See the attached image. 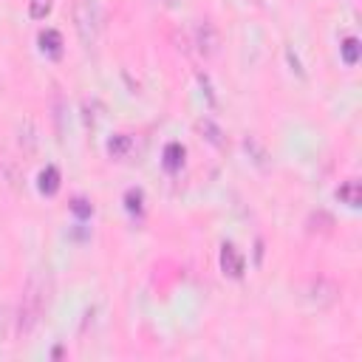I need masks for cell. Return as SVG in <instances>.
<instances>
[{
	"label": "cell",
	"mask_w": 362,
	"mask_h": 362,
	"mask_svg": "<svg viewBox=\"0 0 362 362\" xmlns=\"http://www.w3.org/2000/svg\"><path fill=\"white\" fill-rule=\"evenodd\" d=\"M45 311V283L40 274H31L25 288H23V297H20V308H17V334H31V328L40 322Z\"/></svg>",
	"instance_id": "6da1fadb"
},
{
	"label": "cell",
	"mask_w": 362,
	"mask_h": 362,
	"mask_svg": "<svg viewBox=\"0 0 362 362\" xmlns=\"http://www.w3.org/2000/svg\"><path fill=\"white\" fill-rule=\"evenodd\" d=\"M99 25H102V14H99L96 0H76L74 3V28H76L82 45H93L96 42Z\"/></svg>",
	"instance_id": "7a4b0ae2"
},
{
	"label": "cell",
	"mask_w": 362,
	"mask_h": 362,
	"mask_svg": "<svg viewBox=\"0 0 362 362\" xmlns=\"http://www.w3.org/2000/svg\"><path fill=\"white\" fill-rule=\"evenodd\" d=\"M218 31H215V25L209 23V20H201L198 23V28H195V45H198V51L204 54V57H215L218 54Z\"/></svg>",
	"instance_id": "3957f363"
},
{
	"label": "cell",
	"mask_w": 362,
	"mask_h": 362,
	"mask_svg": "<svg viewBox=\"0 0 362 362\" xmlns=\"http://www.w3.org/2000/svg\"><path fill=\"white\" fill-rule=\"evenodd\" d=\"M221 269L226 277H240L243 274V255L235 249V243H223L221 246Z\"/></svg>",
	"instance_id": "277c9868"
},
{
	"label": "cell",
	"mask_w": 362,
	"mask_h": 362,
	"mask_svg": "<svg viewBox=\"0 0 362 362\" xmlns=\"http://www.w3.org/2000/svg\"><path fill=\"white\" fill-rule=\"evenodd\" d=\"M40 48H42L48 57H59V54H62V34H59L57 28L40 31Z\"/></svg>",
	"instance_id": "5b68a950"
},
{
	"label": "cell",
	"mask_w": 362,
	"mask_h": 362,
	"mask_svg": "<svg viewBox=\"0 0 362 362\" xmlns=\"http://www.w3.org/2000/svg\"><path fill=\"white\" fill-rule=\"evenodd\" d=\"M337 198H339L342 204H348V206H359V201H362V187H359V181H356V178H348L345 184H339Z\"/></svg>",
	"instance_id": "8992f818"
},
{
	"label": "cell",
	"mask_w": 362,
	"mask_h": 362,
	"mask_svg": "<svg viewBox=\"0 0 362 362\" xmlns=\"http://www.w3.org/2000/svg\"><path fill=\"white\" fill-rule=\"evenodd\" d=\"M37 187H40L42 195H54V192L59 189V170H57L54 164H48V167L40 173V184H37Z\"/></svg>",
	"instance_id": "52a82bcc"
},
{
	"label": "cell",
	"mask_w": 362,
	"mask_h": 362,
	"mask_svg": "<svg viewBox=\"0 0 362 362\" xmlns=\"http://www.w3.org/2000/svg\"><path fill=\"white\" fill-rule=\"evenodd\" d=\"M181 164H184V147L178 141H170L164 147V167L170 173H175V170H181Z\"/></svg>",
	"instance_id": "ba28073f"
},
{
	"label": "cell",
	"mask_w": 362,
	"mask_h": 362,
	"mask_svg": "<svg viewBox=\"0 0 362 362\" xmlns=\"http://www.w3.org/2000/svg\"><path fill=\"white\" fill-rule=\"evenodd\" d=\"M130 147H133V139H130L127 133H116V136L107 141V153H110L113 158H124V156L130 153Z\"/></svg>",
	"instance_id": "9c48e42d"
},
{
	"label": "cell",
	"mask_w": 362,
	"mask_h": 362,
	"mask_svg": "<svg viewBox=\"0 0 362 362\" xmlns=\"http://www.w3.org/2000/svg\"><path fill=\"white\" fill-rule=\"evenodd\" d=\"M339 51H342L345 65H356V59H359V40L356 37H345L342 45H339Z\"/></svg>",
	"instance_id": "30bf717a"
},
{
	"label": "cell",
	"mask_w": 362,
	"mask_h": 362,
	"mask_svg": "<svg viewBox=\"0 0 362 362\" xmlns=\"http://www.w3.org/2000/svg\"><path fill=\"white\" fill-rule=\"evenodd\" d=\"M141 201H144L141 189H127L124 192V206H127L130 215H141Z\"/></svg>",
	"instance_id": "8fae6325"
},
{
	"label": "cell",
	"mask_w": 362,
	"mask_h": 362,
	"mask_svg": "<svg viewBox=\"0 0 362 362\" xmlns=\"http://www.w3.org/2000/svg\"><path fill=\"white\" fill-rule=\"evenodd\" d=\"M51 11V0H28V14L34 20H45Z\"/></svg>",
	"instance_id": "7c38bea8"
},
{
	"label": "cell",
	"mask_w": 362,
	"mask_h": 362,
	"mask_svg": "<svg viewBox=\"0 0 362 362\" xmlns=\"http://www.w3.org/2000/svg\"><path fill=\"white\" fill-rule=\"evenodd\" d=\"M71 209L79 215V218H88L90 212H93V206L85 201V198H74V204H71Z\"/></svg>",
	"instance_id": "4fadbf2b"
},
{
	"label": "cell",
	"mask_w": 362,
	"mask_h": 362,
	"mask_svg": "<svg viewBox=\"0 0 362 362\" xmlns=\"http://www.w3.org/2000/svg\"><path fill=\"white\" fill-rule=\"evenodd\" d=\"M201 130H206V133H209L206 139H209L212 144H221V133H218V127H215L212 122H201Z\"/></svg>",
	"instance_id": "5bb4252c"
},
{
	"label": "cell",
	"mask_w": 362,
	"mask_h": 362,
	"mask_svg": "<svg viewBox=\"0 0 362 362\" xmlns=\"http://www.w3.org/2000/svg\"><path fill=\"white\" fill-rule=\"evenodd\" d=\"M6 325H8V311L0 305V339L6 337Z\"/></svg>",
	"instance_id": "9a60e30c"
},
{
	"label": "cell",
	"mask_w": 362,
	"mask_h": 362,
	"mask_svg": "<svg viewBox=\"0 0 362 362\" xmlns=\"http://www.w3.org/2000/svg\"><path fill=\"white\" fill-rule=\"evenodd\" d=\"M156 3H158V0H156ZM161 3H173V0H161Z\"/></svg>",
	"instance_id": "2e32d148"
}]
</instances>
